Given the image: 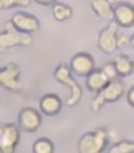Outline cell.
<instances>
[{
  "instance_id": "6da1fadb",
  "label": "cell",
  "mask_w": 134,
  "mask_h": 153,
  "mask_svg": "<svg viewBox=\"0 0 134 153\" xmlns=\"http://www.w3.org/2000/svg\"><path fill=\"white\" fill-rule=\"evenodd\" d=\"M109 133L106 128H98L94 132H87L78 140V153H103L107 146Z\"/></svg>"
},
{
  "instance_id": "7a4b0ae2",
  "label": "cell",
  "mask_w": 134,
  "mask_h": 153,
  "mask_svg": "<svg viewBox=\"0 0 134 153\" xmlns=\"http://www.w3.org/2000/svg\"><path fill=\"white\" fill-rule=\"evenodd\" d=\"M54 78L56 79V82H59L61 85H63V86L70 89V95H68V98L66 101L67 106L73 108V106L78 105V102L82 100V89L78 85V82L74 79V76L71 74L67 65H64V63L58 65L55 71H54Z\"/></svg>"
},
{
  "instance_id": "3957f363",
  "label": "cell",
  "mask_w": 134,
  "mask_h": 153,
  "mask_svg": "<svg viewBox=\"0 0 134 153\" xmlns=\"http://www.w3.org/2000/svg\"><path fill=\"white\" fill-rule=\"evenodd\" d=\"M125 93V83L122 79H111L102 90L97 93L94 101L91 103V109L94 111H98L102 106H105L109 102H117Z\"/></svg>"
},
{
  "instance_id": "277c9868",
  "label": "cell",
  "mask_w": 134,
  "mask_h": 153,
  "mask_svg": "<svg viewBox=\"0 0 134 153\" xmlns=\"http://www.w3.org/2000/svg\"><path fill=\"white\" fill-rule=\"evenodd\" d=\"M32 36L31 34H23L19 32L13 28L8 22L5 24L4 31L0 32V51L10 50L12 47H19V46H30L32 43Z\"/></svg>"
},
{
  "instance_id": "5b68a950",
  "label": "cell",
  "mask_w": 134,
  "mask_h": 153,
  "mask_svg": "<svg viewBox=\"0 0 134 153\" xmlns=\"http://www.w3.org/2000/svg\"><path fill=\"white\" fill-rule=\"evenodd\" d=\"M19 141H20V130L18 125H0V153H15Z\"/></svg>"
},
{
  "instance_id": "8992f818",
  "label": "cell",
  "mask_w": 134,
  "mask_h": 153,
  "mask_svg": "<svg viewBox=\"0 0 134 153\" xmlns=\"http://www.w3.org/2000/svg\"><path fill=\"white\" fill-rule=\"evenodd\" d=\"M10 24L19 32L23 34H34L39 31L40 22L35 15L24 11H18L15 12L10 19Z\"/></svg>"
},
{
  "instance_id": "52a82bcc",
  "label": "cell",
  "mask_w": 134,
  "mask_h": 153,
  "mask_svg": "<svg viewBox=\"0 0 134 153\" xmlns=\"http://www.w3.org/2000/svg\"><path fill=\"white\" fill-rule=\"evenodd\" d=\"M20 67L16 63H8L5 67H0V86L8 91H19L20 83Z\"/></svg>"
},
{
  "instance_id": "ba28073f",
  "label": "cell",
  "mask_w": 134,
  "mask_h": 153,
  "mask_svg": "<svg viewBox=\"0 0 134 153\" xmlns=\"http://www.w3.org/2000/svg\"><path fill=\"white\" fill-rule=\"evenodd\" d=\"M117 32H118V26L114 20H110V23L99 32L98 35V47L102 53L114 54L117 50Z\"/></svg>"
},
{
  "instance_id": "9c48e42d",
  "label": "cell",
  "mask_w": 134,
  "mask_h": 153,
  "mask_svg": "<svg viewBox=\"0 0 134 153\" xmlns=\"http://www.w3.org/2000/svg\"><path fill=\"white\" fill-rule=\"evenodd\" d=\"M18 124L21 130L27 133H34L42 125V116L34 108H24L18 116Z\"/></svg>"
},
{
  "instance_id": "30bf717a",
  "label": "cell",
  "mask_w": 134,
  "mask_h": 153,
  "mask_svg": "<svg viewBox=\"0 0 134 153\" xmlns=\"http://www.w3.org/2000/svg\"><path fill=\"white\" fill-rule=\"evenodd\" d=\"M68 69L71 73L79 76H86L91 70L95 69L94 58L87 53H78L71 58Z\"/></svg>"
},
{
  "instance_id": "8fae6325",
  "label": "cell",
  "mask_w": 134,
  "mask_h": 153,
  "mask_svg": "<svg viewBox=\"0 0 134 153\" xmlns=\"http://www.w3.org/2000/svg\"><path fill=\"white\" fill-rule=\"evenodd\" d=\"M115 24L122 28H129L134 23V7L130 3H119L113 7V19Z\"/></svg>"
},
{
  "instance_id": "7c38bea8",
  "label": "cell",
  "mask_w": 134,
  "mask_h": 153,
  "mask_svg": "<svg viewBox=\"0 0 134 153\" xmlns=\"http://www.w3.org/2000/svg\"><path fill=\"white\" fill-rule=\"evenodd\" d=\"M39 109L46 116H56L62 110V101L54 93L43 95L39 101Z\"/></svg>"
},
{
  "instance_id": "4fadbf2b",
  "label": "cell",
  "mask_w": 134,
  "mask_h": 153,
  "mask_svg": "<svg viewBox=\"0 0 134 153\" xmlns=\"http://www.w3.org/2000/svg\"><path fill=\"white\" fill-rule=\"evenodd\" d=\"M110 82L107 75L102 71V69H94L86 75V87L93 93H98Z\"/></svg>"
},
{
  "instance_id": "5bb4252c",
  "label": "cell",
  "mask_w": 134,
  "mask_h": 153,
  "mask_svg": "<svg viewBox=\"0 0 134 153\" xmlns=\"http://www.w3.org/2000/svg\"><path fill=\"white\" fill-rule=\"evenodd\" d=\"M90 7L98 18L105 20L113 19V5L109 0H90Z\"/></svg>"
},
{
  "instance_id": "9a60e30c",
  "label": "cell",
  "mask_w": 134,
  "mask_h": 153,
  "mask_svg": "<svg viewBox=\"0 0 134 153\" xmlns=\"http://www.w3.org/2000/svg\"><path fill=\"white\" fill-rule=\"evenodd\" d=\"M113 65H114V69H115L118 76H129L133 74L134 63L130 56H127V55L117 56V59L113 62Z\"/></svg>"
},
{
  "instance_id": "2e32d148",
  "label": "cell",
  "mask_w": 134,
  "mask_h": 153,
  "mask_svg": "<svg viewBox=\"0 0 134 153\" xmlns=\"http://www.w3.org/2000/svg\"><path fill=\"white\" fill-rule=\"evenodd\" d=\"M51 13H53V18L56 22H66L68 19H71V16H73V8L68 4L56 1L53 4Z\"/></svg>"
},
{
  "instance_id": "e0dca14e",
  "label": "cell",
  "mask_w": 134,
  "mask_h": 153,
  "mask_svg": "<svg viewBox=\"0 0 134 153\" xmlns=\"http://www.w3.org/2000/svg\"><path fill=\"white\" fill-rule=\"evenodd\" d=\"M34 153H54V144L48 138H38L32 145Z\"/></svg>"
},
{
  "instance_id": "ac0fdd59",
  "label": "cell",
  "mask_w": 134,
  "mask_h": 153,
  "mask_svg": "<svg viewBox=\"0 0 134 153\" xmlns=\"http://www.w3.org/2000/svg\"><path fill=\"white\" fill-rule=\"evenodd\" d=\"M134 152V143L130 140H122L115 143L113 146H110V149L107 153H133Z\"/></svg>"
},
{
  "instance_id": "d6986e66",
  "label": "cell",
  "mask_w": 134,
  "mask_h": 153,
  "mask_svg": "<svg viewBox=\"0 0 134 153\" xmlns=\"http://www.w3.org/2000/svg\"><path fill=\"white\" fill-rule=\"evenodd\" d=\"M31 4V0H0V10L8 8H26Z\"/></svg>"
},
{
  "instance_id": "ffe728a7",
  "label": "cell",
  "mask_w": 134,
  "mask_h": 153,
  "mask_svg": "<svg viewBox=\"0 0 134 153\" xmlns=\"http://www.w3.org/2000/svg\"><path fill=\"white\" fill-rule=\"evenodd\" d=\"M129 45H133V36L130 38L124 32H117V48H124Z\"/></svg>"
},
{
  "instance_id": "44dd1931",
  "label": "cell",
  "mask_w": 134,
  "mask_h": 153,
  "mask_svg": "<svg viewBox=\"0 0 134 153\" xmlns=\"http://www.w3.org/2000/svg\"><path fill=\"white\" fill-rule=\"evenodd\" d=\"M102 71L105 73L106 75H107V78L110 79H115V78H118V75H117V71H115V69H114V65H113V62H107V63H105L102 67Z\"/></svg>"
},
{
  "instance_id": "7402d4cb",
  "label": "cell",
  "mask_w": 134,
  "mask_h": 153,
  "mask_svg": "<svg viewBox=\"0 0 134 153\" xmlns=\"http://www.w3.org/2000/svg\"><path fill=\"white\" fill-rule=\"evenodd\" d=\"M127 102H129V105L132 106V108H134V87H132V89L127 91Z\"/></svg>"
},
{
  "instance_id": "603a6c76",
  "label": "cell",
  "mask_w": 134,
  "mask_h": 153,
  "mask_svg": "<svg viewBox=\"0 0 134 153\" xmlns=\"http://www.w3.org/2000/svg\"><path fill=\"white\" fill-rule=\"evenodd\" d=\"M34 1L38 3V4H40V5H50V4L56 3L58 0H34Z\"/></svg>"
},
{
  "instance_id": "cb8c5ba5",
  "label": "cell",
  "mask_w": 134,
  "mask_h": 153,
  "mask_svg": "<svg viewBox=\"0 0 134 153\" xmlns=\"http://www.w3.org/2000/svg\"><path fill=\"white\" fill-rule=\"evenodd\" d=\"M109 1H110V4L113 5H117V4H119V3H122V0H109Z\"/></svg>"
}]
</instances>
